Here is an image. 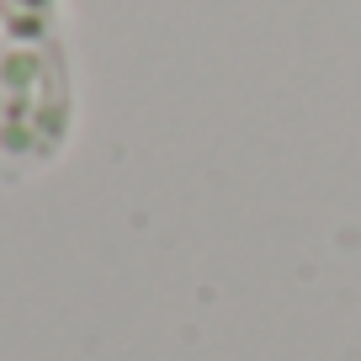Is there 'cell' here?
<instances>
[{
  "label": "cell",
  "mask_w": 361,
  "mask_h": 361,
  "mask_svg": "<svg viewBox=\"0 0 361 361\" xmlns=\"http://www.w3.org/2000/svg\"><path fill=\"white\" fill-rule=\"evenodd\" d=\"M80 69L64 37L0 59V176H43L75 149Z\"/></svg>",
  "instance_id": "1"
},
{
  "label": "cell",
  "mask_w": 361,
  "mask_h": 361,
  "mask_svg": "<svg viewBox=\"0 0 361 361\" xmlns=\"http://www.w3.org/2000/svg\"><path fill=\"white\" fill-rule=\"evenodd\" d=\"M64 0H0V59L16 48L64 37Z\"/></svg>",
  "instance_id": "2"
}]
</instances>
